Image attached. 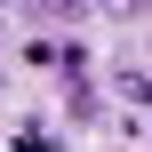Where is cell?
<instances>
[{"label": "cell", "mask_w": 152, "mask_h": 152, "mask_svg": "<svg viewBox=\"0 0 152 152\" xmlns=\"http://www.w3.org/2000/svg\"><path fill=\"white\" fill-rule=\"evenodd\" d=\"M112 88H120V104L152 112V72H144V64H120V80H112Z\"/></svg>", "instance_id": "1"}, {"label": "cell", "mask_w": 152, "mask_h": 152, "mask_svg": "<svg viewBox=\"0 0 152 152\" xmlns=\"http://www.w3.org/2000/svg\"><path fill=\"white\" fill-rule=\"evenodd\" d=\"M64 112H72V120H96V112H104V96L88 88V72H80V80H64Z\"/></svg>", "instance_id": "2"}, {"label": "cell", "mask_w": 152, "mask_h": 152, "mask_svg": "<svg viewBox=\"0 0 152 152\" xmlns=\"http://www.w3.org/2000/svg\"><path fill=\"white\" fill-rule=\"evenodd\" d=\"M24 8H32L40 24H80V16L96 8V0H24Z\"/></svg>", "instance_id": "3"}, {"label": "cell", "mask_w": 152, "mask_h": 152, "mask_svg": "<svg viewBox=\"0 0 152 152\" xmlns=\"http://www.w3.org/2000/svg\"><path fill=\"white\" fill-rule=\"evenodd\" d=\"M56 72L80 80V72H88V48H80V40H56Z\"/></svg>", "instance_id": "4"}, {"label": "cell", "mask_w": 152, "mask_h": 152, "mask_svg": "<svg viewBox=\"0 0 152 152\" xmlns=\"http://www.w3.org/2000/svg\"><path fill=\"white\" fill-rule=\"evenodd\" d=\"M96 16H112V24H136V16H152V0H96Z\"/></svg>", "instance_id": "5"}, {"label": "cell", "mask_w": 152, "mask_h": 152, "mask_svg": "<svg viewBox=\"0 0 152 152\" xmlns=\"http://www.w3.org/2000/svg\"><path fill=\"white\" fill-rule=\"evenodd\" d=\"M16 152H56V144H48V136H24V144H16Z\"/></svg>", "instance_id": "6"}, {"label": "cell", "mask_w": 152, "mask_h": 152, "mask_svg": "<svg viewBox=\"0 0 152 152\" xmlns=\"http://www.w3.org/2000/svg\"><path fill=\"white\" fill-rule=\"evenodd\" d=\"M0 8H8V0H0Z\"/></svg>", "instance_id": "7"}]
</instances>
